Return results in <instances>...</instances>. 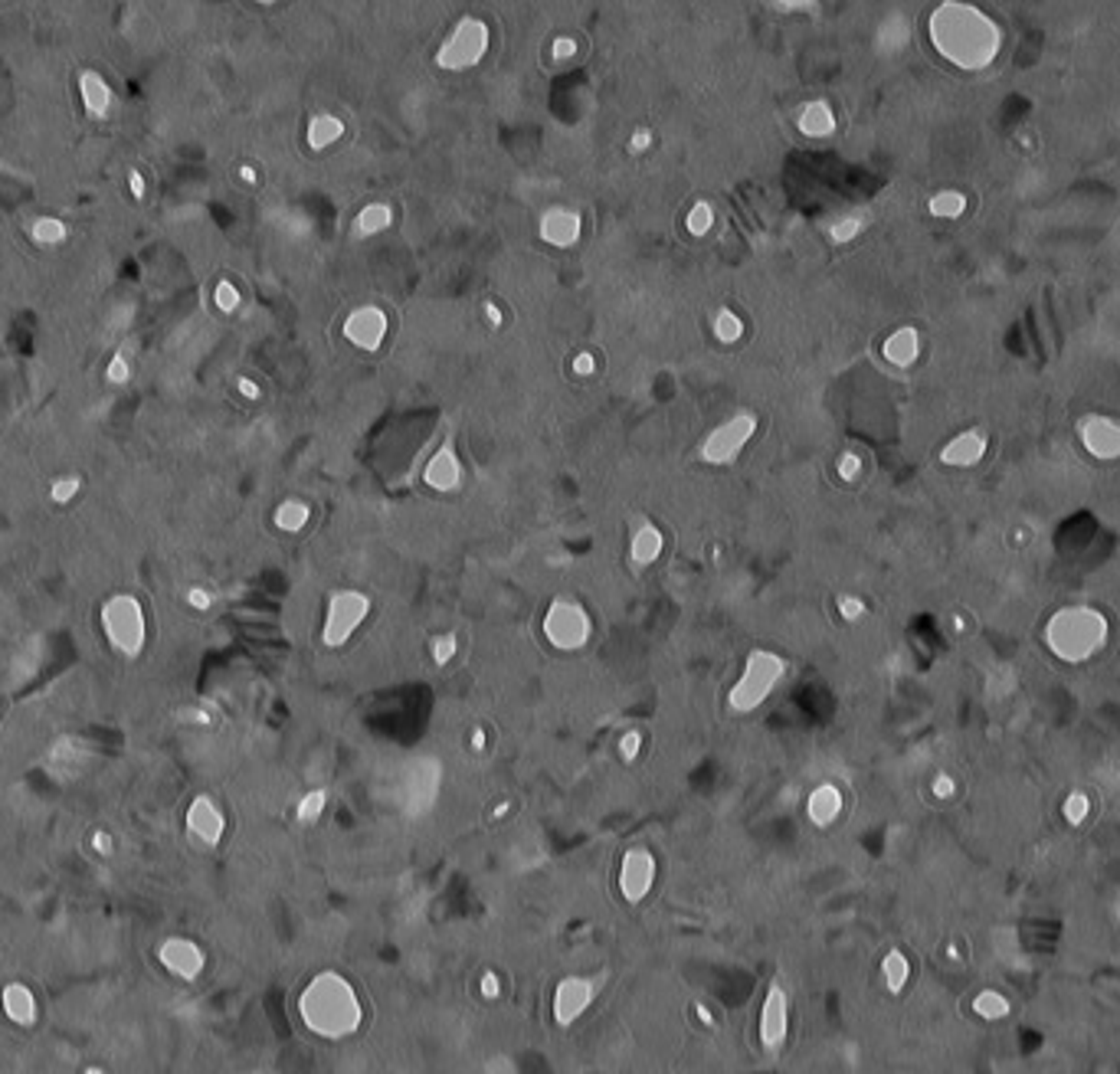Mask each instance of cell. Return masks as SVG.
Returning <instances> with one entry per match:
<instances>
[{
	"instance_id": "obj_32",
	"label": "cell",
	"mask_w": 1120,
	"mask_h": 1074,
	"mask_svg": "<svg viewBox=\"0 0 1120 1074\" xmlns=\"http://www.w3.org/2000/svg\"><path fill=\"white\" fill-rule=\"evenodd\" d=\"M967 210V200L960 191H940L934 200H930V214L934 216H960Z\"/></svg>"
},
{
	"instance_id": "obj_54",
	"label": "cell",
	"mask_w": 1120,
	"mask_h": 1074,
	"mask_svg": "<svg viewBox=\"0 0 1120 1074\" xmlns=\"http://www.w3.org/2000/svg\"><path fill=\"white\" fill-rule=\"evenodd\" d=\"M485 318H489V322L495 324V328H499V324H501V312H499V305H491V301H489V305H485Z\"/></svg>"
},
{
	"instance_id": "obj_50",
	"label": "cell",
	"mask_w": 1120,
	"mask_h": 1074,
	"mask_svg": "<svg viewBox=\"0 0 1120 1074\" xmlns=\"http://www.w3.org/2000/svg\"><path fill=\"white\" fill-rule=\"evenodd\" d=\"M649 145H653V131H636V135H632V141H630V148L636 154H642Z\"/></svg>"
},
{
	"instance_id": "obj_55",
	"label": "cell",
	"mask_w": 1120,
	"mask_h": 1074,
	"mask_svg": "<svg viewBox=\"0 0 1120 1074\" xmlns=\"http://www.w3.org/2000/svg\"><path fill=\"white\" fill-rule=\"evenodd\" d=\"M181 718H184V721H197V724L210 721V714H203V711H187V714H181Z\"/></svg>"
},
{
	"instance_id": "obj_10",
	"label": "cell",
	"mask_w": 1120,
	"mask_h": 1074,
	"mask_svg": "<svg viewBox=\"0 0 1120 1074\" xmlns=\"http://www.w3.org/2000/svg\"><path fill=\"white\" fill-rule=\"evenodd\" d=\"M655 855L649 849H630V852L622 855V865H620V891L622 898L630 901V904H639L642 898H649V891L655 884Z\"/></svg>"
},
{
	"instance_id": "obj_41",
	"label": "cell",
	"mask_w": 1120,
	"mask_h": 1074,
	"mask_svg": "<svg viewBox=\"0 0 1120 1074\" xmlns=\"http://www.w3.org/2000/svg\"><path fill=\"white\" fill-rule=\"evenodd\" d=\"M453 655H456V636H443L436 645H433V659H436L439 665H445Z\"/></svg>"
},
{
	"instance_id": "obj_24",
	"label": "cell",
	"mask_w": 1120,
	"mask_h": 1074,
	"mask_svg": "<svg viewBox=\"0 0 1120 1074\" xmlns=\"http://www.w3.org/2000/svg\"><path fill=\"white\" fill-rule=\"evenodd\" d=\"M799 131L809 135V138H829L832 131H836V115H832V108L826 102H809L803 105L799 112Z\"/></svg>"
},
{
	"instance_id": "obj_53",
	"label": "cell",
	"mask_w": 1120,
	"mask_h": 1074,
	"mask_svg": "<svg viewBox=\"0 0 1120 1074\" xmlns=\"http://www.w3.org/2000/svg\"><path fill=\"white\" fill-rule=\"evenodd\" d=\"M482 990H485V996H499V980H495L491 973H485L482 976Z\"/></svg>"
},
{
	"instance_id": "obj_1",
	"label": "cell",
	"mask_w": 1120,
	"mask_h": 1074,
	"mask_svg": "<svg viewBox=\"0 0 1120 1074\" xmlns=\"http://www.w3.org/2000/svg\"><path fill=\"white\" fill-rule=\"evenodd\" d=\"M930 39L944 60L983 70L999 53V27L970 4H944L930 14Z\"/></svg>"
},
{
	"instance_id": "obj_39",
	"label": "cell",
	"mask_w": 1120,
	"mask_h": 1074,
	"mask_svg": "<svg viewBox=\"0 0 1120 1074\" xmlns=\"http://www.w3.org/2000/svg\"><path fill=\"white\" fill-rule=\"evenodd\" d=\"M1088 799L1082 796V793H1071V799H1068L1065 803V816H1068V822H1084V816H1088Z\"/></svg>"
},
{
	"instance_id": "obj_7",
	"label": "cell",
	"mask_w": 1120,
	"mask_h": 1074,
	"mask_svg": "<svg viewBox=\"0 0 1120 1074\" xmlns=\"http://www.w3.org/2000/svg\"><path fill=\"white\" fill-rule=\"evenodd\" d=\"M590 616L574 599H554L551 609L544 613V636L560 652H576L590 642Z\"/></svg>"
},
{
	"instance_id": "obj_13",
	"label": "cell",
	"mask_w": 1120,
	"mask_h": 1074,
	"mask_svg": "<svg viewBox=\"0 0 1120 1074\" xmlns=\"http://www.w3.org/2000/svg\"><path fill=\"white\" fill-rule=\"evenodd\" d=\"M345 338L361 351H377L387 338V315L377 305L357 308L345 322Z\"/></svg>"
},
{
	"instance_id": "obj_3",
	"label": "cell",
	"mask_w": 1120,
	"mask_h": 1074,
	"mask_svg": "<svg viewBox=\"0 0 1120 1074\" xmlns=\"http://www.w3.org/2000/svg\"><path fill=\"white\" fill-rule=\"evenodd\" d=\"M1107 622L1091 607H1065L1045 626V642L1061 662H1084L1104 645Z\"/></svg>"
},
{
	"instance_id": "obj_40",
	"label": "cell",
	"mask_w": 1120,
	"mask_h": 1074,
	"mask_svg": "<svg viewBox=\"0 0 1120 1074\" xmlns=\"http://www.w3.org/2000/svg\"><path fill=\"white\" fill-rule=\"evenodd\" d=\"M859 472H862V459L855 453H845L842 459H839V476H842L845 482L859 478Z\"/></svg>"
},
{
	"instance_id": "obj_28",
	"label": "cell",
	"mask_w": 1120,
	"mask_h": 1074,
	"mask_svg": "<svg viewBox=\"0 0 1120 1074\" xmlns=\"http://www.w3.org/2000/svg\"><path fill=\"white\" fill-rule=\"evenodd\" d=\"M393 223V210L387 203H368L357 216V233L361 236H377V233H384L387 226Z\"/></svg>"
},
{
	"instance_id": "obj_17",
	"label": "cell",
	"mask_w": 1120,
	"mask_h": 1074,
	"mask_svg": "<svg viewBox=\"0 0 1120 1074\" xmlns=\"http://www.w3.org/2000/svg\"><path fill=\"white\" fill-rule=\"evenodd\" d=\"M1082 439L1088 445V453L1097 459H1117L1120 455V422L1107 420V416H1091L1082 426Z\"/></svg>"
},
{
	"instance_id": "obj_16",
	"label": "cell",
	"mask_w": 1120,
	"mask_h": 1074,
	"mask_svg": "<svg viewBox=\"0 0 1120 1074\" xmlns=\"http://www.w3.org/2000/svg\"><path fill=\"white\" fill-rule=\"evenodd\" d=\"M79 85V99H82V108L89 118H108L112 115V108H115V93H112V85L102 72L95 70H82L76 79Z\"/></svg>"
},
{
	"instance_id": "obj_45",
	"label": "cell",
	"mask_w": 1120,
	"mask_h": 1074,
	"mask_svg": "<svg viewBox=\"0 0 1120 1074\" xmlns=\"http://www.w3.org/2000/svg\"><path fill=\"white\" fill-rule=\"evenodd\" d=\"M593 370H597V361H593V354L590 351H580L574 357V374L576 377H590Z\"/></svg>"
},
{
	"instance_id": "obj_47",
	"label": "cell",
	"mask_w": 1120,
	"mask_h": 1074,
	"mask_svg": "<svg viewBox=\"0 0 1120 1074\" xmlns=\"http://www.w3.org/2000/svg\"><path fill=\"white\" fill-rule=\"evenodd\" d=\"M576 53V39L574 37H557L554 39V56L557 60H570Z\"/></svg>"
},
{
	"instance_id": "obj_14",
	"label": "cell",
	"mask_w": 1120,
	"mask_h": 1074,
	"mask_svg": "<svg viewBox=\"0 0 1120 1074\" xmlns=\"http://www.w3.org/2000/svg\"><path fill=\"white\" fill-rule=\"evenodd\" d=\"M158 959H161L174 976H181V980H197V976L203 973V967H207L203 950H200L193 940H187V937H170V940H164L161 950H158Z\"/></svg>"
},
{
	"instance_id": "obj_2",
	"label": "cell",
	"mask_w": 1120,
	"mask_h": 1074,
	"mask_svg": "<svg viewBox=\"0 0 1120 1074\" xmlns=\"http://www.w3.org/2000/svg\"><path fill=\"white\" fill-rule=\"evenodd\" d=\"M299 1015L308 1032L322 1038H345L361 1028V999L338 973H318L299 996Z\"/></svg>"
},
{
	"instance_id": "obj_19",
	"label": "cell",
	"mask_w": 1120,
	"mask_h": 1074,
	"mask_svg": "<svg viewBox=\"0 0 1120 1074\" xmlns=\"http://www.w3.org/2000/svg\"><path fill=\"white\" fill-rule=\"evenodd\" d=\"M423 478H426V485H430V488H436V491H456V488H459V482H462L459 455H456L449 445H443V449H439V453L426 462Z\"/></svg>"
},
{
	"instance_id": "obj_34",
	"label": "cell",
	"mask_w": 1120,
	"mask_h": 1074,
	"mask_svg": "<svg viewBox=\"0 0 1120 1074\" xmlns=\"http://www.w3.org/2000/svg\"><path fill=\"white\" fill-rule=\"evenodd\" d=\"M711 226H714V210H711V203L701 200V203H695V207L688 210V233L691 236H705Z\"/></svg>"
},
{
	"instance_id": "obj_22",
	"label": "cell",
	"mask_w": 1120,
	"mask_h": 1074,
	"mask_svg": "<svg viewBox=\"0 0 1120 1074\" xmlns=\"http://www.w3.org/2000/svg\"><path fill=\"white\" fill-rule=\"evenodd\" d=\"M983 453H986V439H983L980 433H960L957 439H950V443L944 445L940 459H944L947 466H973V462L983 459Z\"/></svg>"
},
{
	"instance_id": "obj_27",
	"label": "cell",
	"mask_w": 1120,
	"mask_h": 1074,
	"mask_svg": "<svg viewBox=\"0 0 1120 1074\" xmlns=\"http://www.w3.org/2000/svg\"><path fill=\"white\" fill-rule=\"evenodd\" d=\"M66 236H70V226H66V220H60V216H37V220L30 223V239L37 246H43V249L62 246Z\"/></svg>"
},
{
	"instance_id": "obj_35",
	"label": "cell",
	"mask_w": 1120,
	"mask_h": 1074,
	"mask_svg": "<svg viewBox=\"0 0 1120 1074\" xmlns=\"http://www.w3.org/2000/svg\"><path fill=\"white\" fill-rule=\"evenodd\" d=\"M131 374H135V367H131V357L125 351H118L115 357H112V361H108V367H105V380L112 387H122V384H128L131 380Z\"/></svg>"
},
{
	"instance_id": "obj_31",
	"label": "cell",
	"mask_w": 1120,
	"mask_h": 1074,
	"mask_svg": "<svg viewBox=\"0 0 1120 1074\" xmlns=\"http://www.w3.org/2000/svg\"><path fill=\"white\" fill-rule=\"evenodd\" d=\"M714 334H718V341H724V345H734V341L744 334V322H741L734 312L721 308V312L714 315Z\"/></svg>"
},
{
	"instance_id": "obj_4",
	"label": "cell",
	"mask_w": 1120,
	"mask_h": 1074,
	"mask_svg": "<svg viewBox=\"0 0 1120 1074\" xmlns=\"http://www.w3.org/2000/svg\"><path fill=\"white\" fill-rule=\"evenodd\" d=\"M102 632H105L108 645L122 652L125 659H138L148 645V616L141 607L138 597L131 593H115L108 597L99 609Z\"/></svg>"
},
{
	"instance_id": "obj_9",
	"label": "cell",
	"mask_w": 1120,
	"mask_h": 1074,
	"mask_svg": "<svg viewBox=\"0 0 1120 1074\" xmlns=\"http://www.w3.org/2000/svg\"><path fill=\"white\" fill-rule=\"evenodd\" d=\"M753 433H757V416L753 413L730 416V420L721 422L718 430L708 433L705 445H701V455H705V462H711V466H728V462H734L737 455H741V449L751 443Z\"/></svg>"
},
{
	"instance_id": "obj_6",
	"label": "cell",
	"mask_w": 1120,
	"mask_h": 1074,
	"mask_svg": "<svg viewBox=\"0 0 1120 1074\" xmlns=\"http://www.w3.org/2000/svg\"><path fill=\"white\" fill-rule=\"evenodd\" d=\"M489 53V27L478 16H462L456 30L445 37V43L439 47L436 62L443 70H472L482 62V56Z\"/></svg>"
},
{
	"instance_id": "obj_52",
	"label": "cell",
	"mask_w": 1120,
	"mask_h": 1074,
	"mask_svg": "<svg viewBox=\"0 0 1120 1074\" xmlns=\"http://www.w3.org/2000/svg\"><path fill=\"white\" fill-rule=\"evenodd\" d=\"M934 790H937V796H950V793H953V783H950V776H937Z\"/></svg>"
},
{
	"instance_id": "obj_43",
	"label": "cell",
	"mask_w": 1120,
	"mask_h": 1074,
	"mask_svg": "<svg viewBox=\"0 0 1120 1074\" xmlns=\"http://www.w3.org/2000/svg\"><path fill=\"white\" fill-rule=\"evenodd\" d=\"M128 193L135 200H145L148 197V181L141 170H128Z\"/></svg>"
},
{
	"instance_id": "obj_33",
	"label": "cell",
	"mask_w": 1120,
	"mask_h": 1074,
	"mask_svg": "<svg viewBox=\"0 0 1120 1074\" xmlns=\"http://www.w3.org/2000/svg\"><path fill=\"white\" fill-rule=\"evenodd\" d=\"M79 488H82V478L79 476H60L53 485H49V499H53L56 505H70V501L79 495Z\"/></svg>"
},
{
	"instance_id": "obj_25",
	"label": "cell",
	"mask_w": 1120,
	"mask_h": 1074,
	"mask_svg": "<svg viewBox=\"0 0 1120 1074\" xmlns=\"http://www.w3.org/2000/svg\"><path fill=\"white\" fill-rule=\"evenodd\" d=\"M662 544H665V541H662V531L655 528V524H639L636 534H632V544H630L632 561H636L639 567L655 564L662 553Z\"/></svg>"
},
{
	"instance_id": "obj_26",
	"label": "cell",
	"mask_w": 1120,
	"mask_h": 1074,
	"mask_svg": "<svg viewBox=\"0 0 1120 1074\" xmlns=\"http://www.w3.org/2000/svg\"><path fill=\"white\" fill-rule=\"evenodd\" d=\"M341 135H345V122H341L338 115H315L308 122V131H305L312 151H324V148L335 145Z\"/></svg>"
},
{
	"instance_id": "obj_49",
	"label": "cell",
	"mask_w": 1120,
	"mask_h": 1074,
	"mask_svg": "<svg viewBox=\"0 0 1120 1074\" xmlns=\"http://www.w3.org/2000/svg\"><path fill=\"white\" fill-rule=\"evenodd\" d=\"M236 390L243 393L246 400H259V397H262L259 384H256V380H249V377H239V380H236Z\"/></svg>"
},
{
	"instance_id": "obj_5",
	"label": "cell",
	"mask_w": 1120,
	"mask_h": 1074,
	"mask_svg": "<svg viewBox=\"0 0 1120 1074\" xmlns=\"http://www.w3.org/2000/svg\"><path fill=\"white\" fill-rule=\"evenodd\" d=\"M783 672H786V662H783L776 652L757 649V652L747 655L744 672H741V678H737L734 688H730V695H728L730 711H737V714L757 711V707L774 695Z\"/></svg>"
},
{
	"instance_id": "obj_29",
	"label": "cell",
	"mask_w": 1120,
	"mask_h": 1074,
	"mask_svg": "<svg viewBox=\"0 0 1120 1074\" xmlns=\"http://www.w3.org/2000/svg\"><path fill=\"white\" fill-rule=\"evenodd\" d=\"M308 518H312V511H308V505L305 501H295V499H289V501H282V505L276 508V528H282V531H289V534H295V531H302L308 524Z\"/></svg>"
},
{
	"instance_id": "obj_30",
	"label": "cell",
	"mask_w": 1120,
	"mask_h": 1074,
	"mask_svg": "<svg viewBox=\"0 0 1120 1074\" xmlns=\"http://www.w3.org/2000/svg\"><path fill=\"white\" fill-rule=\"evenodd\" d=\"M324 806H328V793H324V790L305 793V796L299 799V806H295V819H299L302 826H312V822L322 819Z\"/></svg>"
},
{
	"instance_id": "obj_56",
	"label": "cell",
	"mask_w": 1120,
	"mask_h": 1074,
	"mask_svg": "<svg viewBox=\"0 0 1120 1074\" xmlns=\"http://www.w3.org/2000/svg\"><path fill=\"white\" fill-rule=\"evenodd\" d=\"M472 744H476V747H485V734H482V730H476V740H472Z\"/></svg>"
},
{
	"instance_id": "obj_51",
	"label": "cell",
	"mask_w": 1120,
	"mask_h": 1074,
	"mask_svg": "<svg viewBox=\"0 0 1120 1074\" xmlns=\"http://www.w3.org/2000/svg\"><path fill=\"white\" fill-rule=\"evenodd\" d=\"M239 181H243V184H259V174H256V168L253 164H239Z\"/></svg>"
},
{
	"instance_id": "obj_44",
	"label": "cell",
	"mask_w": 1120,
	"mask_h": 1074,
	"mask_svg": "<svg viewBox=\"0 0 1120 1074\" xmlns=\"http://www.w3.org/2000/svg\"><path fill=\"white\" fill-rule=\"evenodd\" d=\"M839 609H842L845 619H859V616L865 613V603H862V599H855V597H842V599H839Z\"/></svg>"
},
{
	"instance_id": "obj_37",
	"label": "cell",
	"mask_w": 1120,
	"mask_h": 1074,
	"mask_svg": "<svg viewBox=\"0 0 1120 1074\" xmlns=\"http://www.w3.org/2000/svg\"><path fill=\"white\" fill-rule=\"evenodd\" d=\"M239 289L233 282H226V279H223V282H216V289H214V305L220 308V312H226V315H233V312H236L239 308Z\"/></svg>"
},
{
	"instance_id": "obj_18",
	"label": "cell",
	"mask_w": 1120,
	"mask_h": 1074,
	"mask_svg": "<svg viewBox=\"0 0 1120 1074\" xmlns=\"http://www.w3.org/2000/svg\"><path fill=\"white\" fill-rule=\"evenodd\" d=\"M580 226H584V223H580V214H574V210L554 207L541 216V236H544L551 246H560V249H564V246H574L576 239H580Z\"/></svg>"
},
{
	"instance_id": "obj_57",
	"label": "cell",
	"mask_w": 1120,
	"mask_h": 1074,
	"mask_svg": "<svg viewBox=\"0 0 1120 1074\" xmlns=\"http://www.w3.org/2000/svg\"><path fill=\"white\" fill-rule=\"evenodd\" d=\"M85 1074H105V1071H99V1068H89V1071H85Z\"/></svg>"
},
{
	"instance_id": "obj_38",
	"label": "cell",
	"mask_w": 1120,
	"mask_h": 1074,
	"mask_svg": "<svg viewBox=\"0 0 1120 1074\" xmlns=\"http://www.w3.org/2000/svg\"><path fill=\"white\" fill-rule=\"evenodd\" d=\"M862 226H865V220H862V216H845V220H839L836 226L829 230V236L836 239V243H849V239L859 236Z\"/></svg>"
},
{
	"instance_id": "obj_46",
	"label": "cell",
	"mask_w": 1120,
	"mask_h": 1074,
	"mask_svg": "<svg viewBox=\"0 0 1120 1074\" xmlns=\"http://www.w3.org/2000/svg\"><path fill=\"white\" fill-rule=\"evenodd\" d=\"M187 603H191L193 609H210L214 597H210V593L203 590V586H191V590H187Z\"/></svg>"
},
{
	"instance_id": "obj_48",
	"label": "cell",
	"mask_w": 1120,
	"mask_h": 1074,
	"mask_svg": "<svg viewBox=\"0 0 1120 1074\" xmlns=\"http://www.w3.org/2000/svg\"><path fill=\"white\" fill-rule=\"evenodd\" d=\"M93 849H95L99 855H112V852H115V838L108 836V832H95V836H93Z\"/></svg>"
},
{
	"instance_id": "obj_20",
	"label": "cell",
	"mask_w": 1120,
	"mask_h": 1074,
	"mask_svg": "<svg viewBox=\"0 0 1120 1074\" xmlns=\"http://www.w3.org/2000/svg\"><path fill=\"white\" fill-rule=\"evenodd\" d=\"M806 813H809V819L816 826H832L839 819V813H842V793L832 783H822L806 799Z\"/></svg>"
},
{
	"instance_id": "obj_21",
	"label": "cell",
	"mask_w": 1120,
	"mask_h": 1074,
	"mask_svg": "<svg viewBox=\"0 0 1120 1074\" xmlns=\"http://www.w3.org/2000/svg\"><path fill=\"white\" fill-rule=\"evenodd\" d=\"M4 1013L16 1025H33L37 1022V999L24 982H10L4 986Z\"/></svg>"
},
{
	"instance_id": "obj_36",
	"label": "cell",
	"mask_w": 1120,
	"mask_h": 1074,
	"mask_svg": "<svg viewBox=\"0 0 1120 1074\" xmlns=\"http://www.w3.org/2000/svg\"><path fill=\"white\" fill-rule=\"evenodd\" d=\"M884 980H888V986L895 992L901 990V986H905V980H907V959L901 957V953H888V957H884Z\"/></svg>"
},
{
	"instance_id": "obj_11",
	"label": "cell",
	"mask_w": 1120,
	"mask_h": 1074,
	"mask_svg": "<svg viewBox=\"0 0 1120 1074\" xmlns=\"http://www.w3.org/2000/svg\"><path fill=\"white\" fill-rule=\"evenodd\" d=\"M593 992H597V986H593L587 976H567V980H560L557 990H554V1022H557L560 1028L574 1025V1022L590 1009Z\"/></svg>"
},
{
	"instance_id": "obj_8",
	"label": "cell",
	"mask_w": 1120,
	"mask_h": 1074,
	"mask_svg": "<svg viewBox=\"0 0 1120 1074\" xmlns=\"http://www.w3.org/2000/svg\"><path fill=\"white\" fill-rule=\"evenodd\" d=\"M368 613H370L368 593H361V590L335 593L328 603V613H324L322 642L328 645V649H341L354 632L361 630V622L368 619Z\"/></svg>"
},
{
	"instance_id": "obj_12",
	"label": "cell",
	"mask_w": 1120,
	"mask_h": 1074,
	"mask_svg": "<svg viewBox=\"0 0 1120 1074\" xmlns=\"http://www.w3.org/2000/svg\"><path fill=\"white\" fill-rule=\"evenodd\" d=\"M790 1032V999L780 986H770L760 1009V1042L767 1051H780Z\"/></svg>"
},
{
	"instance_id": "obj_23",
	"label": "cell",
	"mask_w": 1120,
	"mask_h": 1074,
	"mask_svg": "<svg viewBox=\"0 0 1120 1074\" xmlns=\"http://www.w3.org/2000/svg\"><path fill=\"white\" fill-rule=\"evenodd\" d=\"M917 351H921V338L914 328H898L884 341V357H888L895 367H907V364L917 361Z\"/></svg>"
},
{
	"instance_id": "obj_42",
	"label": "cell",
	"mask_w": 1120,
	"mask_h": 1074,
	"mask_svg": "<svg viewBox=\"0 0 1120 1074\" xmlns=\"http://www.w3.org/2000/svg\"><path fill=\"white\" fill-rule=\"evenodd\" d=\"M639 747H642V734H639V730H630V734H622V740H620L622 760H632V757H636Z\"/></svg>"
},
{
	"instance_id": "obj_15",
	"label": "cell",
	"mask_w": 1120,
	"mask_h": 1074,
	"mask_svg": "<svg viewBox=\"0 0 1120 1074\" xmlns=\"http://www.w3.org/2000/svg\"><path fill=\"white\" fill-rule=\"evenodd\" d=\"M187 829L197 842L203 845H216L226 832V819H223L220 806L214 803L210 796H197L187 809Z\"/></svg>"
}]
</instances>
